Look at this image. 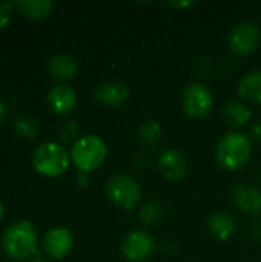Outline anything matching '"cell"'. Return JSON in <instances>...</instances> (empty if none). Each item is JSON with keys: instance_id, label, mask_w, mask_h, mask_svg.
<instances>
[{"instance_id": "9c48e42d", "label": "cell", "mask_w": 261, "mask_h": 262, "mask_svg": "<svg viewBox=\"0 0 261 262\" xmlns=\"http://www.w3.org/2000/svg\"><path fill=\"white\" fill-rule=\"evenodd\" d=\"M158 170L168 181H182L188 173V161L182 152L168 147L158 157Z\"/></svg>"}, {"instance_id": "e0dca14e", "label": "cell", "mask_w": 261, "mask_h": 262, "mask_svg": "<svg viewBox=\"0 0 261 262\" xmlns=\"http://www.w3.org/2000/svg\"><path fill=\"white\" fill-rule=\"evenodd\" d=\"M238 94L252 103H261V71L248 72L238 83Z\"/></svg>"}, {"instance_id": "9a60e30c", "label": "cell", "mask_w": 261, "mask_h": 262, "mask_svg": "<svg viewBox=\"0 0 261 262\" xmlns=\"http://www.w3.org/2000/svg\"><path fill=\"white\" fill-rule=\"evenodd\" d=\"M77 61L71 55L58 54L48 61V72L55 80H69L77 75Z\"/></svg>"}, {"instance_id": "44dd1931", "label": "cell", "mask_w": 261, "mask_h": 262, "mask_svg": "<svg viewBox=\"0 0 261 262\" xmlns=\"http://www.w3.org/2000/svg\"><path fill=\"white\" fill-rule=\"evenodd\" d=\"M163 212H165L163 204H160L158 201H149L140 209L138 218L143 224L152 226V224H157L163 218Z\"/></svg>"}, {"instance_id": "30bf717a", "label": "cell", "mask_w": 261, "mask_h": 262, "mask_svg": "<svg viewBox=\"0 0 261 262\" xmlns=\"http://www.w3.org/2000/svg\"><path fill=\"white\" fill-rule=\"evenodd\" d=\"M74 238L66 227H54L43 238V250L49 258L63 259L72 249Z\"/></svg>"}, {"instance_id": "7a4b0ae2", "label": "cell", "mask_w": 261, "mask_h": 262, "mask_svg": "<svg viewBox=\"0 0 261 262\" xmlns=\"http://www.w3.org/2000/svg\"><path fill=\"white\" fill-rule=\"evenodd\" d=\"M217 161L226 170L243 167L252 155V140L243 132H229L217 144Z\"/></svg>"}, {"instance_id": "f1b7e54d", "label": "cell", "mask_w": 261, "mask_h": 262, "mask_svg": "<svg viewBox=\"0 0 261 262\" xmlns=\"http://www.w3.org/2000/svg\"><path fill=\"white\" fill-rule=\"evenodd\" d=\"M0 247H2V244H0Z\"/></svg>"}, {"instance_id": "8fae6325", "label": "cell", "mask_w": 261, "mask_h": 262, "mask_svg": "<svg viewBox=\"0 0 261 262\" xmlns=\"http://www.w3.org/2000/svg\"><path fill=\"white\" fill-rule=\"evenodd\" d=\"M129 95L128 86L120 80H108L100 83L94 91L95 101L109 106V107H118L122 106Z\"/></svg>"}, {"instance_id": "ac0fdd59", "label": "cell", "mask_w": 261, "mask_h": 262, "mask_svg": "<svg viewBox=\"0 0 261 262\" xmlns=\"http://www.w3.org/2000/svg\"><path fill=\"white\" fill-rule=\"evenodd\" d=\"M12 3L23 15L34 20L49 15L54 8V3L51 0H15Z\"/></svg>"}, {"instance_id": "d6986e66", "label": "cell", "mask_w": 261, "mask_h": 262, "mask_svg": "<svg viewBox=\"0 0 261 262\" xmlns=\"http://www.w3.org/2000/svg\"><path fill=\"white\" fill-rule=\"evenodd\" d=\"M137 132H138V138L151 147L157 146L162 140V126L157 120L142 121Z\"/></svg>"}, {"instance_id": "5b68a950", "label": "cell", "mask_w": 261, "mask_h": 262, "mask_svg": "<svg viewBox=\"0 0 261 262\" xmlns=\"http://www.w3.org/2000/svg\"><path fill=\"white\" fill-rule=\"evenodd\" d=\"M106 195L111 203L125 210H132L142 200V187L135 178L117 173L106 183Z\"/></svg>"}, {"instance_id": "484cf974", "label": "cell", "mask_w": 261, "mask_h": 262, "mask_svg": "<svg viewBox=\"0 0 261 262\" xmlns=\"http://www.w3.org/2000/svg\"><path fill=\"white\" fill-rule=\"evenodd\" d=\"M5 117H6V106H5V103L0 100V124L3 123Z\"/></svg>"}, {"instance_id": "5bb4252c", "label": "cell", "mask_w": 261, "mask_h": 262, "mask_svg": "<svg viewBox=\"0 0 261 262\" xmlns=\"http://www.w3.org/2000/svg\"><path fill=\"white\" fill-rule=\"evenodd\" d=\"M208 229L214 238H217L220 241H226V239L232 238L234 233L237 232V223L232 215H229L226 212H218L209 218Z\"/></svg>"}, {"instance_id": "3957f363", "label": "cell", "mask_w": 261, "mask_h": 262, "mask_svg": "<svg viewBox=\"0 0 261 262\" xmlns=\"http://www.w3.org/2000/svg\"><path fill=\"white\" fill-rule=\"evenodd\" d=\"M108 155L105 140L95 134L82 135L71 147V161L80 172H92L98 169Z\"/></svg>"}, {"instance_id": "7c38bea8", "label": "cell", "mask_w": 261, "mask_h": 262, "mask_svg": "<svg viewBox=\"0 0 261 262\" xmlns=\"http://www.w3.org/2000/svg\"><path fill=\"white\" fill-rule=\"evenodd\" d=\"M232 200L237 209L246 215L261 213V190L251 184H238L232 192Z\"/></svg>"}, {"instance_id": "4316f807", "label": "cell", "mask_w": 261, "mask_h": 262, "mask_svg": "<svg viewBox=\"0 0 261 262\" xmlns=\"http://www.w3.org/2000/svg\"><path fill=\"white\" fill-rule=\"evenodd\" d=\"M29 262H49L48 259H45L43 256H40V255H35V256H32L31 258V261Z\"/></svg>"}, {"instance_id": "6da1fadb", "label": "cell", "mask_w": 261, "mask_h": 262, "mask_svg": "<svg viewBox=\"0 0 261 262\" xmlns=\"http://www.w3.org/2000/svg\"><path fill=\"white\" fill-rule=\"evenodd\" d=\"M38 235L35 227L26 221L20 220L6 227L2 236V247L8 258L14 261H23L37 255Z\"/></svg>"}, {"instance_id": "7402d4cb", "label": "cell", "mask_w": 261, "mask_h": 262, "mask_svg": "<svg viewBox=\"0 0 261 262\" xmlns=\"http://www.w3.org/2000/svg\"><path fill=\"white\" fill-rule=\"evenodd\" d=\"M14 3L8 0H0V28H5L12 15Z\"/></svg>"}, {"instance_id": "603a6c76", "label": "cell", "mask_w": 261, "mask_h": 262, "mask_svg": "<svg viewBox=\"0 0 261 262\" xmlns=\"http://www.w3.org/2000/svg\"><path fill=\"white\" fill-rule=\"evenodd\" d=\"M251 140H254L257 143H261V120L252 126V129H251Z\"/></svg>"}, {"instance_id": "cb8c5ba5", "label": "cell", "mask_w": 261, "mask_h": 262, "mask_svg": "<svg viewBox=\"0 0 261 262\" xmlns=\"http://www.w3.org/2000/svg\"><path fill=\"white\" fill-rule=\"evenodd\" d=\"M75 180H77V184H78V186L85 187V186L89 184V173H86V172H78V175H77Z\"/></svg>"}, {"instance_id": "2e32d148", "label": "cell", "mask_w": 261, "mask_h": 262, "mask_svg": "<svg viewBox=\"0 0 261 262\" xmlns=\"http://www.w3.org/2000/svg\"><path fill=\"white\" fill-rule=\"evenodd\" d=\"M223 117L226 120V123L232 127H243L245 124H248L251 121V109L237 100H231L225 104L223 109Z\"/></svg>"}, {"instance_id": "8992f818", "label": "cell", "mask_w": 261, "mask_h": 262, "mask_svg": "<svg viewBox=\"0 0 261 262\" xmlns=\"http://www.w3.org/2000/svg\"><path fill=\"white\" fill-rule=\"evenodd\" d=\"M214 106V95L208 86L194 81L182 91V107L191 118H203L209 115Z\"/></svg>"}, {"instance_id": "d4e9b609", "label": "cell", "mask_w": 261, "mask_h": 262, "mask_svg": "<svg viewBox=\"0 0 261 262\" xmlns=\"http://www.w3.org/2000/svg\"><path fill=\"white\" fill-rule=\"evenodd\" d=\"M168 5L172 8H188V6L194 5V2H169Z\"/></svg>"}, {"instance_id": "ffe728a7", "label": "cell", "mask_w": 261, "mask_h": 262, "mask_svg": "<svg viewBox=\"0 0 261 262\" xmlns=\"http://www.w3.org/2000/svg\"><path fill=\"white\" fill-rule=\"evenodd\" d=\"M12 126L17 135L25 138H34L38 132V123L35 118L26 114H18L12 120Z\"/></svg>"}, {"instance_id": "277c9868", "label": "cell", "mask_w": 261, "mask_h": 262, "mask_svg": "<svg viewBox=\"0 0 261 262\" xmlns=\"http://www.w3.org/2000/svg\"><path fill=\"white\" fill-rule=\"evenodd\" d=\"M31 161L35 172H38L43 177L52 178L68 170L71 155L62 144L54 141H45L34 149Z\"/></svg>"}, {"instance_id": "52a82bcc", "label": "cell", "mask_w": 261, "mask_h": 262, "mask_svg": "<svg viewBox=\"0 0 261 262\" xmlns=\"http://www.w3.org/2000/svg\"><path fill=\"white\" fill-rule=\"evenodd\" d=\"M261 28L255 21H242L229 34V49L242 57L251 55L260 45Z\"/></svg>"}, {"instance_id": "ba28073f", "label": "cell", "mask_w": 261, "mask_h": 262, "mask_svg": "<svg viewBox=\"0 0 261 262\" xmlns=\"http://www.w3.org/2000/svg\"><path fill=\"white\" fill-rule=\"evenodd\" d=\"M154 238L145 230L129 232L120 244L122 255L131 262H143L149 259L154 253Z\"/></svg>"}, {"instance_id": "83f0119b", "label": "cell", "mask_w": 261, "mask_h": 262, "mask_svg": "<svg viewBox=\"0 0 261 262\" xmlns=\"http://www.w3.org/2000/svg\"><path fill=\"white\" fill-rule=\"evenodd\" d=\"M3 216H5V207H3V204L0 203V221L3 220Z\"/></svg>"}, {"instance_id": "4fadbf2b", "label": "cell", "mask_w": 261, "mask_h": 262, "mask_svg": "<svg viewBox=\"0 0 261 262\" xmlns=\"http://www.w3.org/2000/svg\"><path fill=\"white\" fill-rule=\"evenodd\" d=\"M48 104L52 112L58 115H66L74 111L77 106V94L68 84H57L52 86L48 92Z\"/></svg>"}]
</instances>
